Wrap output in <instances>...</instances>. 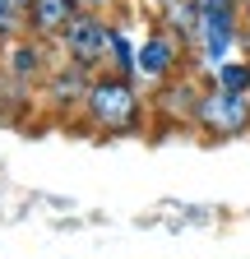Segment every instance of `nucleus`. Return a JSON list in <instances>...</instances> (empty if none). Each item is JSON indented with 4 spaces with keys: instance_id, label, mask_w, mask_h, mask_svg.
Here are the masks:
<instances>
[{
    "instance_id": "obj_4",
    "label": "nucleus",
    "mask_w": 250,
    "mask_h": 259,
    "mask_svg": "<svg viewBox=\"0 0 250 259\" xmlns=\"http://www.w3.org/2000/svg\"><path fill=\"white\" fill-rule=\"evenodd\" d=\"M51 65H56L51 60V42L37 37L33 28H23V32H14V37L0 42V79L14 83L19 93L42 88L47 74H51Z\"/></svg>"
},
{
    "instance_id": "obj_15",
    "label": "nucleus",
    "mask_w": 250,
    "mask_h": 259,
    "mask_svg": "<svg viewBox=\"0 0 250 259\" xmlns=\"http://www.w3.org/2000/svg\"><path fill=\"white\" fill-rule=\"evenodd\" d=\"M23 5H33V0H23Z\"/></svg>"
},
{
    "instance_id": "obj_10",
    "label": "nucleus",
    "mask_w": 250,
    "mask_h": 259,
    "mask_svg": "<svg viewBox=\"0 0 250 259\" xmlns=\"http://www.w3.org/2000/svg\"><path fill=\"white\" fill-rule=\"evenodd\" d=\"M135 60H139V42H130L125 23H116V32H111V65H107V70L135 79Z\"/></svg>"
},
{
    "instance_id": "obj_6",
    "label": "nucleus",
    "mask_w": 250,
    "mask_h": 259,
    "mask_svg": "<svg viewBox=\"0 0 250 259\" xmlns=\"http://www.w3.org/2000/svg\"><path fill=\"white\" fill-rule=\"evenodd\" d=\"M199 135H209V139L250 135V93H232V88L209 79L204 97H199Z\"/></svg>"
},
{
    "instance_id": "obj_9",
    "label": "nucleus",
    "mask_w": 250,
    "mask_h": 259,
    "mask_svg": "<svg viewBox=\"0 0 250 259\" xmlns=\"http://www.w3.org/2000/svg\"><path fill=\"white\" fill-rule=\"evenodd\" d=\"M79 10H84L79 0H33V5H28V28H33L37 37L56 42L60 32L70 28V19H74Z\"/></svg>"
},
{
    "instance_id": "obj_5",
    "label": "nucleus",
    "mask_w": 250,
    "mask_h": 259,
    "mask_svg": "<svg viewBox=\"0 0 250 259\" xmlns=\"http://www.w3.org/2000/svg\"><path fill=\"white\" fill-rule=\"evenodd\" d=\"M111 32H116V19H107L102 10L84 5L70 19V28L56 37V47H60V56L88 65V70H102V65H111Z\"/></svg>"
},
{
    "instance_id": "obj_14",
    "label": "nucleus",
    "mask_w": 250,
    "mask_h": 259,
    "mask_svg": "<svg viewBox=\"0 0 250 259\" xmlns=\"http://www.w3.org/2000/svg\"><path fill=\"white\" fill-rule=\"evenodd\" d=\"M79 5H88V10H98V5H102V0H79Z\"/></svg>"
},
{
    "instance_id": "obj_1",
    "label": "nucleus",
    "mask_w": 250,
    "mask_h": 259,
    "mask_svg": "<svg viewBox=\"0 0 250 259\" xmlns=\"http://www.w3.org/2000/svg\"><path fill=\"white\" fill-rule=\"evenodd\" d=\"M144 83L130 79V74H116V70H98L93 74V88L84 97V125L93 135H139L148 125V97L139 93Z\"/></svg>"
},
{
    "instance_id": "obj_12",
    "label": "nucleus",
    "mask_w": 250,
    "mask_h": 259,
    "mask_svg": "<svg viewBox=\"0 0 250 259\" xmlns=\"http://www.w3.org/2000/svg\"><path fill=\"white\" fill-rule=\"evenodd\" d=\"M28 28V5L23 0H0V42Z\"/></svg>"
},
{
    "instance_id": "obj_11",
    "label": "nucleus",
    "mask_w": 250,
    "mask_h": 259,
    "mask_svg": "<svg viewBox=\"0 0 250 259\" xmlns=\"http://www.w3.org/2000/svg\"><path fill=\"white\" fill-rule=\"evenodd\" d=\"M209 79L223 83V88H232V93H250V60H245V56H232V60L218 65Z\"/></svg>"
},
{
    "instance_id": "obj_7",
    "label": "nucleus",
    "mask_w": 250,
    "mask_h": 259,
    "mask_svg": "<svg viewBox=\"0 0 250 259\" xmlns=\"http://www.w3.org/2000/svg\"><path fill=\"white\" fill-rule=\"evenodd\" d=\"M181 65H190V51H185V42L176 37L167 23H153L144 37H139L135 79H139L144 88H158V83H167L172 74H181Z\"/></svg>"
},
{
    "instance_id": "obj_2",
    "label": "nucleus",
    "mask_w": 250,
    "mask_h": 259,
    "mask_svg": "<svg viewBox=\"0 0 250 259\" xmlns=\"http://www.w3.org/2000/svg\"><path fill=\"white\" fill-rule=\"evenodd\" d=\"M241 42H245L241 0H199V28H195V51H190L195 70L209 79L223 60L236 56Z\"/></svg>"
},
{
    "instance_id": "obj_3",
    "label": "nucleus",
    "mask_w": 250,
    "mask_h": 259,
    "mask_svg": "<svg viewBox=\"0 0 250 259\" xmlns=\"http://www.w3.org/2000/svg\"><path fill=\"white\" fill-rule=\"evenodd\" d=\"M204 74L199 70H181L167 83L153 88L148 97V116L162 130H199V97H204Z\"/></svg>"
},
{
    "instance_id": "obj_13",
    "label": "nucleus",
    "mask_w": 250,
    "mask_h": 259,
    "mask_svg": "<svg viewBox=\"0 0 250 259\" xmlns=\"http://www.w3.org/2000/svg\"><path fill=\"white\" fill-rule=\"evenodd\" d=\"M241 14H245V42H250V0H241Z\"/></svg>"
},
{
    "instance_id": "obj_8",
    "label": "nucleus",
    "mask_w": 250,
    "mask_h": 259,
    "mask_svg": "<svg viewBox=\"0 0 250 259\" xmlns=\"http://www.w3.org/2000/svg\"><path fill=\"white\" fill-rule=\"evenodd\" d=\"M93 74L98 70H88V65H79V60H56L51 65V74H47V83H42V97L56 107V111H74V107H84V97H88V88H93Z\"/></svg>"
}]
</instances>
